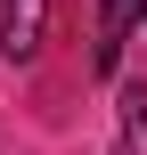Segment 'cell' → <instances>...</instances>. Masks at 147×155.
I'll return each mask as SVG.
<instances>
[{
    "mask_svg": "<svg viewBox=\"0 0 147 155\" xmlns=\"http://www.w3.org/2000/svg\"><path fill=\"white\" fill-rule=\"evenodd\" d=\"M41 33H49V0H0V49L16 65L41 57Z\"/></svg>",
    "mask_w": 147,
    "mask_h": 155,
    "instance_id": "obj_1",
    "label": "cell"
},
{
    "mask_svg": "<svg viewBox=\"0 0 147 155\" xmlns=\"http://www.w3.org/2000/svg\"><path fill=\"white\" fill-rule=\"evenodd\" d=\"M139 8H147V0H106V8H98V74H115V57H123Z\"/></svg>",
    "mask_w": 147,
    "mask_h": 155,
    "instance_id": "obj_2",
    "label": "cell"
},
{
    "mask_svg": "<svg viewBox=\"0 0 147 155\" xmlns=\"http://www.w3.org/2000/svg\"><path fill=\"white\" fill-rule=\"evenodd\" d=\"M123 155H147V123L131 114V139H123Z\"/></svg>",
    "mask_w": 147,
    "mask_h": 155,
    "instance_id": "obj_3",
    "label": "cell"
}]
</instances>
